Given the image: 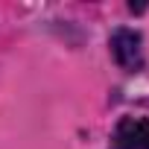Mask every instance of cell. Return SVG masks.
I'll return each mask as SVG.
<instances>
[{
  "label": "cell",
  "instance_id": "6da1fadb",
  "mask_svg": "<svg viewBox=\"0 0 149 149\" xmlns=\"http://www.w3.org/2000/svg\"><path fill=\"white\" fill-rule=\"evenodd\" d=\"M140 35L134 29H117L111 35V53H114V61L129 70V73H140L143 70V47H140Z\"/></svg>",
  "mask_w": 149,
  "mask_h": 149
},
{
  "label": "cell",
  "instance_id": "7a4b0ae2",
  "mask_svg": "<svg viewBox=\"0 0 149 149\" xmlns=\"http://www.w3.org/2000/svg\"><path fill=\"white\" fill-rule=\"evenodd\" d=\"M111 149H149V120L123 117L111 134Z\"/></svg>",
  "mask_w": 149,
  "mask_h": 149
}]
</instances>
